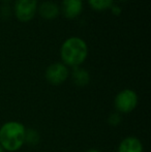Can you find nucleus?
<instances>
[{
    "label": "nucleus",
    "mask_w": 151,
    "mask_h": 152,
    "mask_svg": "<svg viewBox=\"0 0 151 152\" xmlns=\"http://www.w3.org/2000/svg\"><path fill=\"white\" fill-rule=\"evenodd\" d=\"M26 128L18 121H8L0 128V145L6 151L15 152L25 143Z\"/></svg>",
    "instance_id": "f257e3e1"
},
{
    "label": "nucleus",
    "mask_w": 151,
    "mask_h": 152,
    "mask_svg": "<svg viewBox=\"0 0 151 152\" xmlns=\"http://www.w3.org/2000/svg\"><path fill=\"white\" fill-rule=\"evenodd\" d=\"M60 55L65 65L78 67L87 58L88 47L81 37L71 36L63 42L60 48Z\"/></svg>",
    "instance_id": "f03ea898"
},
{
    "label": "nucleus",
    "mask_w": 151,
    "mask_h": 152,
    "mask_svg": "<svg viewBox=\"0 0 151 152\" xmlns=\"http://www.w3.org/2000/svg\"><path fill=\"white\" fill-rule=\"evenodd\" d=\"M139 98L131 89H124L116 95L114 100L115 108L120 113H131L137 108Z\"/></svg>",
    "instance_id": "7ed1b4c3"
},
{
    "label": "nucleus",
    "mask_w": 151,
    "mask_h": 152,
    "mask_svg": "<svg viewBox=\"0 0 151 152\" xmlns=\"http://www.w3.org/2000/svg\"><path fill=\"white\" fill-rule=\"evenodd\" d=\"M37 10V0H16L15 14L22 22L30 21Z\"/></svg>",
    "instance_id": "20e7f679"
},
{
    "label": "nucleus",
    "mask_w": 151,
    "mask_h": 152,
    "mask_svg": "<svg viewBox=\"0 0 151 152\" xmlns=\"http://www.w3.org/2000/svg\"><path fill=\"white\" fill-rule=\"evenodd\" d=\"M69 77V68L64 63L56 62L53 63L47 68L46 79L52 85H60Z\"/></svg>",
    "instance_id": "39448f33"
},
{
    "label": "nucleus",
    "mask_w": 151,
    "mask_h": 152,
    "mask_svg": "<svg viewBox=\"0 0 151 152\" xmlns=\"http://www.w3.org/2000/svg\"><path fill=\"white\" fill-rule=\"evenodd\" d=\"M62 12L66 18L74 19L81 14L83 10L82 0H63L62 1Z\"/></svg>",
    "instance_id": "423d86ee"
},
{
    "label": "nucleus",
    "mask_w": 151,
    "mask_h": 152,
    "mask_svg": "<svg viewBox=\"0 0 151 152\" xmlns=\"http://www.w3.org/2000/svg\"><path fill=\"white\" fill-rule=\"evenodd\" d=\"M118 152H143V145L138 138L127 137L119 144Z\"/></svg>",
    "instance_id": "0eeeda50"
},
{
    "label": "nucleus",
    "mask_w": 151,
    "mask_h": 152,
    "mask_svg": "<svg viewBox=\"0 0 151 152\" xmlns=\"http://www.w3.org/2000/svg\"><path fill=\"white\" fill-rule=\"evenodd\" d=\"M38 12H39V15L42 18L51 20V19L56 18L59 15V6L55 2L46 1V2H42L39 5Z\"/></svg>",
    "instance_id": "6e6552de"
},
{
    "label": "nucleus",
    "mask_w": 151,
    "mask_h": 152,
    "mask_svg": "<svg viewBox=\"0 0 151 152\" xmlns=\"http://www.w3.org/2000/svg\"><path fill=\"white\" fill-rule=\"evenodd\" d=\"M73 81L77 86H86L90 81V76L87 70L80 67H75L73 72Z\"/></svg>",
    "instance_id": "1a4fd4ad"
},
{
    "label": "nucleus",
    "mask_w": 151,
    "mask_h": 152,
    "mask_svg": "<svg viewBox=\"0 0 151 152\" xmlns=\"http://www.w3.org/2000/svg\"><path fill=\"white\" fill-rule=\"evenodd\" d=\"M88 3L92 8L96 10H105L111 8L114 0H88Z\"/></svg>",
    "instance_id": "9d476101"
},
{
    "label": "nucleus",
    "mask_w": 151,
    "mask_h": 152,
    "mask_svg": "<svg viewBox=\"0 0 151 152\" xmlns=\"http://www.w3.org/2000/svg\"><path fill=\"white\" fill-rule=\"evenodd\" d=\"M39 141V134L34 129L26 130V136H25V142L30 145H36Z\"/></svg>",
    "instance_id": "9b49d317"
},
{
    "label": "nucleus",
    "mask_w": 151,
    "mask_h": 152,
    "mask_svg": "<svg viewBox=\"0 0 151 152\" xmlns=\"http://www.w3.org/2000/svg\"><path fill=\"white\" fill-rule=\"evenodd\" d=\"M120 121H121V117H120V115L116 114V113H115V114H112L111 116H110L109 122L112 124V125L116 126L117 124L120 123Z\"/></svg>",
    "instance_id": "f8f14e48"
},
{
    "label": "nucleus",
    "mask_w": 151,
    "mask_h": 152,
    "mask_svg": "<svg viewBox=\"0 0 151 152\" xmlns=\"http://www.w3.org/2000/svg\"><path fill=\"white\" fill-rule=\"evenodd\" d=\"M111 10H112V12H113V15H115V16H119V15L121 14V8L117 5H114V4L111 6Z\"/></svg>",
    "instance_id": "ddd939ff"
},
{
    "label": "nucleus",
    "mask_w": 151,
    "mask_h": 152,
    "mask_svg": "<svg viewBox=\"0 0 151 152\" xmlns=\"http://www.w3.org/2000/svg\"><path fill=\"white\" fill-rule=\"evenodd\" d=\"M86 152H101L99 150H97V149H90V150L86 151Z\"/></svg>",
    "instance_id": "4468645a"
},
{
    "label": "nucleus",
    "mask_w": 151,
    "mask_h": 152,
    "mask_svg": "<svg viewBox=\"0 0 151 152\" xmlns=\"http://www.w3.org/2000/svg\"><path fill=\"white\" fill-rule=\"evenodd\" d=\"M0 152H5V150H4L3 148H2V146L0 145Z\"/></svg>",
    "instance_id": "2eb2a0df"
}]
</instances>
